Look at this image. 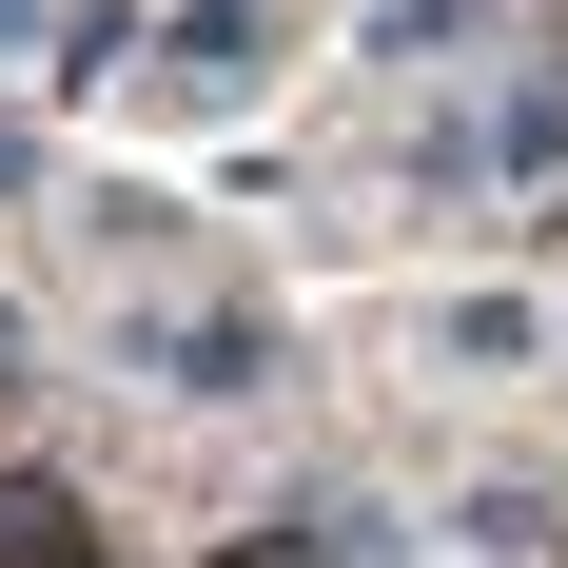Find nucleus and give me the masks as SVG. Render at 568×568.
<instances>
[{
	"mask_svg": "<svg viewBox=\"0 0 568 568\" xmlns=\"http://www.w3.org/2000/svg\"><path fill=\"white\" fill-rule=\"evenodd\" d=\"M118 373H158V393L235 412V393H275V334H255V314H158V334H118Z\"/></svg>",
	"mask_w": 568,
	"mask_h": 568,
	"instance_id": "nucleus-1",
	"label": "nucleus"
},
{
	"mask_svg": "<svg viewBox=\"0 0 568 568\" xmlns=\"http://www.w3.org/2000/svg\"><path fill=\"white\" fill-rule=\"evenodd\" d=\"M255 59H275V40H255V0H196V20H158L138 99H196V118H216V99H255Z\"/></svg>",
	"mask_w": 568,
	"mask_h": 568,
	"instance_id": "nucleus-2",
	"label": "nucleus"
},
{
	"mask_svg": "<svg viewBox=\"0 0 568 568\" xmlns=\"http://www.w3.org/2000/svg\"><path fill=\"white\" fill-rule=\"evenodd\" d=\"M235 568H393V529L373 510H275V549H235Z\"/></svg>",
	"mask_w": 568,
	"mask_h": 568,
	"instance_id": "nucleus-3",
	"label": "nucleus"
},
{
	"mask_svg": "<svg viewBox=\"0 0 568 568\" xmlns=\"http://www.w3.org/2000/svg\"><path fill=\"white\" fill-rule=\"evenodd\" d=\"M452 529H470V549H490V568H549V549H568V510H549V490H470Z\"/></svg>",
	"mask_w": 568,
	"mask_h": 568,
	"instance_id": "nucleus-4",
	"label": "nucleus"
},
{
	"mask_svg": "<svg viewBox=\"0 0 568 568\" xmlns=\"http://www.w3.org/2000/svg\"><path fill=\"white\" fill-rule=\"evenodd\" d=\"M452 373H529V294H452Z\"/></svg>",
	"mask_w": 568,
	"mask_h": 568,
	"instance_id": "nucleus-5",
	"label": "nucleus"
},
{
	"mask_svg": "<svg viewBox=\"0 0 568 568\" xmlns=\"http://www.w3.org/2000/svg\"><path fill=\"white\" fill-rule=\"evenodd\" d=\"M0 568H99V549H79V510H59V490H0Z\"/></svg>",
	"mask_w": 568,
	"mask_h": 568,
	"instance_id": "nucleus-6",
	"label": "nucleus"
},
{
	"mask_svg": "<svg viewBox=\"0 0 568 568\" xmlns=\"http://www.w3.org/2000/svg\"><path fill=\"white\" fill-rule=\"evenodd\" d=\"M40 176H59V158H40V118H0V196H40Z\"/></svg>",
	"mask_w": 568,
	"mask_h": 568,
	"instance_id": "nucleus-7",
	"label": "nucleus"
},
{
	"mask_svg": "<svg viewBox=\"0 0 568 568\" xmlns=\"http://www.w3.org/2000/svg\"><path fill=\"white\" fill-rule=\"evenodd\" d=\"M20 40H40V0H0V59H20Z\"/></svg>",
	"mask_w": 568,
	"mask_h": 568,
	"instance_id": "nucleus-8",
	"label": "nucleus"
}]
</instances>
